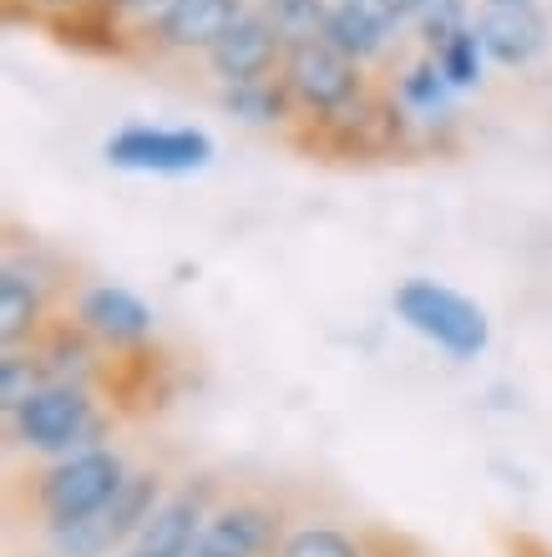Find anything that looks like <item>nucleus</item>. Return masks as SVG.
<instances>
[{
    "instance_id": "nucleus-9",
    "label": "nucleus",
    "mask_w": 552,
    "mask_h": 557,
    "mask_svg": "<svg viewBox=\"0 0 552 557\" xmlns=\"http://www.w3.org/2000/svg\"><path fill=\"white\" fill-rule=\"evenodd\" d=\"M76 324L87 330L102 350L132 355L143 350L152 330H158V314L143 294H132L127 284H87L76 294Z\"/></svg>"
},
{
    "instance_id": "nucleus-18",
    "label": "nucleus",
    "mask_w": 552,
    "mask_h": 557,
    "mask_svg": "<svg viewBox=\"0 0 552 557\" xmlns=\"http://www.w3.org/2000/svg\"><path fill=\"white\" fill-rule=\"evenodd\" d=\"M431 57H437L441 76L451 82V91H477L481 82H487V61H492L487 46H481V36H477V21H466L462 30H451Z\"/></svg>"
},
{
    "instance_id": "nucleus-14",
    "label": "nucleus",
    "mask_w": 552,
    "mask_h": 557,
    "mask_svg": "<svg viewBox=\"0 0 552 557\" xmlns=\"http://www.w3.org/2000/svg\"><path fill=\"white\" fill-rule=\"evenodd\" d=\"M46 309H51V294H46V278L26 264V259H5V274H0V345L5 350H26L46 335Z\"/></svg>"
},
{
    "instance_id": "nucleus-17",
    "label": "nucleus",
    "mask_w": 552,
    "mask_h": 557,
    "mask_svg": "<svg viewBox=\"0 0 552 557\" xmlns=\"http://www.w3.org/2000/svg\"><path fill=\"white\" fill-rule=\"evenodd\" d=\"M451 82L441 76L437 57L426 51L421 61H410L406 72H401V82H395V102L406 107L416 122H451Z\"/></svg>"
},
{
    "instance_id": "nucleus-5",
    "label": "nucleus",
    "mask_w": 552,
    "mask_h": 557,
    "mask_svg": "<svg viewBox=\"0 0 552 557\" xmlns=\"http://www.w3.org/2000/svg\"><path fill=\"white\" fill-rule=\"evenodd\" d=\"M213 137L204 127H152V122H127L102 143L107 168L147 177H188L213 162Z\"/></svg>"
},
{
    "instance_id": "nucleus-8",
    "label": "nucleus",
    "mask_w": 552,
    "mask_h": 557,
    "mask_svg": "<svg viewBox=\"0 0 552 557\" xmlns=\"http://www.w3.org/2000/svg\"><path fill=\"white\" fill-rule=\"evenodd\" d=\"M284 51H290V36L279 30V21L259 5H248L238 21L229 26L213 51H208V72L219 87H238V82H259V76H279L284 66Z\"/></svg>"
},
{
    "instance_id": "nucleus-4",
    "label": "nucleus",
    "mask_w": 552,
    "mask_h": 557,
    "mask_svg": "<svg viewBox=\"0 0 552 557\" xmlns=\"http://www.w3.org/2000/svg\"><path fill=\"white\" fill-rule=\"evenodd\" d=\"M132 471L112 446H91V451L61 456L51 471L36 476V512L46 517V528H72L82 517L102 512L107 502L122 492Z\"/></svg>"
},
{
    "instance_id": "nucleus-25",
    "label": "nucleus",
    "mask_w": 552,
    "mask_h": 557,
    "mask_svg": "<svg viewBox=\"0 0 552 557\" xmlns=\"http://www.w3.org/2000/svg\"><path fill=\"white\" fill-rule=\"evenodd\" d=\"M188 557H219V553H213V547H204V543H193V553Z\"/></svg>"
},
{
    "instance_id": "nucleus-22",
    "label": "nucleus",
    "mask_w": 552,
    "mask_h": 557,
    "mask_svg": "<svg viewBox=\"0 0 552 557\" xmlns=\"http://www.w3.org/2000/svg\"><path fill=\"white\" fill-rule=\"evenodd\" d=\"M91 0H30V11H41L51 15V21H61V15H76V11H87Z\"/></svg>"
},
{
    "instance_id": "nucleus-20",
    "label": "nucleus",
    "mask_w": 552,
    "mask_h": 557,
    "mask_svg": "<svg viewBox=\"0 0 552 557\" xmlns=\"http://www.w3.org/2000/svg\"><path fill=\"white\" fill-rule=\"evenodd\" d=\"M269 15L279 21V30H284L290 41H299V36H320L330 5H324V0H274Z\"/></svg>"
},
{
    "instance_id": "nucleus-16",
    "label": "nucleus",
    "mask_w": 552,
    "mask_h": 557,
    "mask_svg": "<svg viewBox=\"0 0 552 557\" xmlns=\"http://www.w3.org/2000/svg\"><path fill=\"white\" fill-rule=\"evenodd\" d=\"M219 107L229 117L248 122V127H279V122L299 117L284 76H259V82H238V87H223L219 91Z\"/></svg>"
},
{
    "instance_id": "nucleus-11",
    "label": "nucleus",
    "mask_w": 552,
    "mask_h": 557,
    "mask_svg": "<svg viewBox=\"0 0 552 557\" xmlns=\"http://www.w3.org/2000/svg\"><path fill=\"white\" fill-rule=\"evenodd\" d=\"M198 543L213 547L219 557H269L284 543V517L259 497H233L208 512V528Z\"/></svg>"
},
{
    "instance_id": "nucleus-15",
    "label": "nucleus",
    "mask_w": 552,
    "mask_h": 557,
    "mask_svg": "<svg viewBox=\"0 0 552 557\" xmlns=\"http://www.w3.org/2000/svg\"><path fill=\"white\" fill-rule=\"evenodd\" d=\"M320 36L330 46H340L349 61L370 66V61L391 46V15L380 11L376 0H340V5H330V15H324Z\"/></svg>"
},
{
    "instance_id": "nucleus-12",
    "label": "nucleus",
    "mask_w": 552,
    "mask_h": 557,
    "mask_svg": "<svg viewBox=\"0 0 552 557\" xmlns=\"http://www.w3.org/2000/svg\"><path fill=\"white\" fill-rule=\"evenodd\" d=\"M477 36L487 46L492 66L502 72H523L548 51L552 26L542 5H481L477 11Z\"/></svg>"
},
{
    "instance_id": "nucleus-1",
    "label": "nucleus",
    "mask_w": 552,
    "mask_h": 557,
    "mask_svg": "<svg viewBox=\"0 0 552 557\" xmlns=\"http://www.w3.org/2000/svg\"><path fill=\"white\" fill-rule=\"evenodd\" d=\"M395 320L416 330L426 345H437L451 360H477L492 345V320L477 299H466L462 289H451L441 278H406L391 294Z\"/></svg>"
},
{
    "instance_id": "nucleus-3",
    "label": "nucleus",
    "mask_w": 552,
    "mask_h": 557,
    "mask_svg": "<svg viewBox=\"0 0 552 557\" xmlns=\"http://www.w3.org/2000/svg\"><path fill=\"white\" fill-rule=\"evenodd\" d=\"M279 76H284L299 117H309V122L340 117V112H349V107L370 91L360 61H349L345 51L330 46L324 36H299V41H290Z\"/></svg>"
},
{
    "instance_id": "nucleus-21",
    "label": "nucleus",
    "mask_w": 552,
    "mask_h": 557,
    "mask_svg": "<svg viewBox=\"0 0 552 557\" xmlns=\"http://www.w3.org/2000/svg\"><path fill=\"white\" fill-rule=\"evenodd\" d=\"M102 5H107V11H116L122 21H152L168 0H102Z\"/></svg>"
},
{
    "instance_id": "nucleus-24",
    "label": "nucleus",
    "mask_w": 552,
    "mask_h": 557,
    "mask_svg": "<svg viewBox=\"0 0 552 557\" xmlns=\"http://www.w3.org/2000/svg\"><path fill=\"white\" fill-rule=\"evenodd\" d=\"M481 5H538V0H481Z\"/></svg>"
},
{
    "instance_id": "nucleus-2",
    "label": "nucleus",
    "mask_w": 552,
    "mask_h": 557,
    "mask_svg": "<svg viewBox=\"0 0 552 557\" xmlns=\"http://www.w3.org/2000/svg\"><path fill=\"white\" fill-rule=\"evenodd\" d=\"M11 421V441L26 446V451L41 456H76L91 451L97 436H102V411L82 381H51L41 385L36 396L21 406V411L5 416Z\"/></svg>"
},
{
    "instance_id": "nucleus-7",
    "label": "nucleus",
    "mask_w": 552,
    "mask_h": 557,
    "mask_svg": "<svg viewBox=\"0 0 552 557\" xmlns=\"http://www.w3.org/2000/svg\"><path fill=\"white\" fill-rule=\"evenodd\" d=\"M410 112L395 102V91H365L360 102L340 112V117L320 122V147L334 152V158H349V162H376V158H395L406 147L410 133Z\"/></svg>"
},
{
    "instance_id": "nucleus-19",
    "label": "nucleus",
    "mask_w": 552,
    "mask_h": 557,
    "mask_svg": "<svg viewBox=\"0 0 552 557\" xmlns=\"http://www.w3.org/2000/svg\"><path fill=\"white\" fill-rule=\"evenodd\" d=\"M274 557H370L349 532L340 528H320V522H305V528L284 532Z\"/></svg>"
},
{
    "instance_id": "nucleus-23",
    "label": "nucleus",
    "mask_w": 552,
    "mask_h": 557,
    "mask_svg": "<svg viewBox=\"0 0 552 557\" xmlns=\"http://www.w3.org/2000/svg\"><path fill=\"white\" fill-rule=\"evenodd\" d=\"M370 557H406V553H401V547H391V543H380V547H376V553H370Z\"/></svg>"
},
{
    "instance_id": "nucleus-6",
    "label": "nucleus",
    "mask_w": 552,
    "mask_h": 557,
    "mask_svg": "<svg viewBox=\"0 0 552 557\" xmlns=\"http://www.w3.org/2000/svg\"><path fill=\"white\" fill-rule=\"evenodd\" d=\"M158 507H162L158 471H137V476L122 482V492L107 502L102 512L82 517L72 528H51V547H57V557H107L112 547L132 543Z\"/></svg>"
},
{
    "instance_id": "nucleus-13",
    "label": "nucleus",
    "mask_w": 552,
    "mask_h": 557,
    "mask_svg": "<svg viewBox=\"0 0 552 557\" xmlns=\"http://www.w3.org/2000/svg\"><path fill=\"white\" fill-rule=\"evenodd\" d=\"M208 512H213L208 507V486H183L147 517V528L132 537L127 557H188L193 543L208 528Z\"/></svg>"
},
{
    "instance_id": "nucleus-10",
    "label": "nucleus",
    "mask_w": 552,
    "mask_h": 557,
    "mask_svg": "<svg viewBox=\"0 0 552 557\" xmlns=\"http://www.w3.org/2000/svg\"><path fill=\"white\" fill-rule=\"evenodd\" d=\"M244 11H248V0H168L147 21V30H152V46H162V51L208 57Z\"/></svg>"
}]
</instances>
